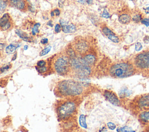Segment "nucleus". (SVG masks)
<instances>
[{
    "instance_id": "nucleus-32",
    "label": "nucleus",
    "mask_w": 149,
    "mask_h": 132,
    "mask_svg": "<svg viewBox=\"0 0 149 132\" xmlns=\"http://www.w3.org/2000/svg\"><path fill=\"white\" fill-rule=\"evenodd\" d=\"M141 23L142 24H144L146 27H148L149 26V19H147V18L143 19L141 20Z\"/></svg>"
},
{
    "instance_id": "nucleus-25",
    "label": "nucleus",
    "mask_w": 149,
    "mask_h": 132,
    "mask_svg": "<svg viewBox=\"0 0 149 132\" xmlns=\"http://www.w3.org/2000/svg\"><path fill=\"white\" fill-rule=\"evenodd\" d=\"M11 67V64H7L4 65H3L1 68H0V72L1 73H3L6 71H8L9 69H10Z\"/></svg>"
},
{
    "instance_id": "nucleus-26",
    "label": "nucleus",
    "mask_w": 149,
    "mask_h": 132,
    "mask_svg": "<svg viewBox=\"0 0 149 132\" xmlns=\"http://www.w3.org/2000/svg\"><path fill=\"white\" fill-rule=\"evenodd\" d=\"M6 7V3L3 0H0V13L3 12Z\"/></svg>"
},
{
    "instance_id": "nucleus-22",
    "label": "nucleus",
    "mask_w": 149,
    "mask_h": 132,
    "mask_svg": "<svg viewBox=\"0 0 149 132\" xmlns=\"http://www.w3.org/2000/svg\"><path fill=\"white\" fill-rule=\"evenodd\" d=\"M51 46H48L46 47H45L44 49H42L40 53V56H45L46 54H47L51 50Z\"/></svg>"
},
{
    "instance_id": "nucleus-11",
    "label": "nucleus",
    "mask_w": 149,
    "mask_h": 132,
    "mask_svg": "<svg viewBox=\"0 0 149 132\" xmlns=\"http://www.w3.org/2000/svg\"><path fill=\"white\" fill-rule=\"evenodd\" d=\"M102 32L107 36V37L114 43H118L119 42V38L115 35V34L108 28L104 27L102 28Z\"/></svg>"
},
{
    "instance_id": "nucleus-13",
    "label": "nucleus",
    "mask_w": 149,
    "mask_h": 132,
    "mask_svg": "<svg viewBox=\"0 0 149 132\" xmlns=\"http://www.w3.org/2000/svg\"><path fill=\"white\" fill-rule=\"evenodd\" d=\"M10 5L18 9H23L25 8L26 3L24 0H10Z\"/></svg>"
},
{
    "instance_id": "nucleus-12",
    "label": "nucleus",
    "mask_w": 149,
    "mask_h": 132,
    "mask_svg": "<svg viewBox=\"0 0 149 132\" xmlns=\"http://www.w3.org/2000/svg\"><path fill=\"white\" fill-rule=\"evenodd\" d=\"M82 58L84 60V61L90 67L91 65H93L97 61L96 56L94 54L91 53L84 54Z\"/></svg>"
},
{
    "instance_id": "nucleus-41",
    "label": "nucleus",
    "mask_w": 149,
    "mask_h": 132,
    "mask_svg": "<svg viewBox=\"0 0 149 132\" xmlns=\"http://www.w3.org/2000/svg\"><path fill=\"white\" fill-rule=\"evenodd\" d=\"M54 15H55V14H54V11H52V12H51V16L52 17H53V16H54Z\"/></svg>"
},
{
    "instance_id": "nucleus-27",
    "label": "nucleus",
    "mask_w": 149,
    "mask_h": 132,
    "mask_svg": "<svg viewBox=\"0 0 149 132\" xmlns=\"http://www.w3.org/2000/svg\"><path fill=\"white\" fill-rule=\"evenodd\" d=\"M107 126L108 127V128L110 130H114L116 129V125L115 124H114L113 123L111 122H108L107 124Z\"/></svg>"
},
{
    "instance_id": "nucleus-4",
    "label": "nucleus",
    "mask_w": 149,
    "mask_h": 132,
    "mask_svg": "<svg viewBox=\"0 0 149 132\" xmlns=\"http://www.w3.org/2000/svg\"><path fill=\"white\" fill-rule=\"evenodd\" d=\"M70 68L72 69L75 75L80 78L88 77L91 72V67L88 65L81 57L77 56L69 58Z\"/></svg>"
},
{
    "instance_id": "nucleus-20",
    "label": "nucleus",
    "mask_w": 149,
    "mask_h": 132,
    "mask_svg": "<svg viewBox=\"0 0 149 132\" xmlns=\"http://www.w3.org/2000/svg\"><path fill=\"white\" fill-rule=\"evenodd\" d=\"M131 93H132L131 91L128 90L127 88L125 87L120 90L119 96V97L123 98V97H127V96H130L131 94Z\"/></svg>"
},
{
    "instance_id": "nucleus-29",
    "label": "nucleus",
    "mask_w": 149,
    "mask_h": 132,
    "mask_svg": "<svg viewBox=\"0 0 149 132\" xmlns=\"http://www.w3.org/2000/svg\"><path fill=\"white\" fill-rule=\"evenodd\" d=\"M133 21H134V22H139L141 20V16L140 14H136L134 15L133 18H132Z\"/></svg>"
},
{
    "instance_id": "nucleus-3",
    "label": "nucleus",
    "mask_w": 149,
    "mask_h": 132,
    "mask_svg": "<svg viewBox=\"0 0 149 132\" xmlns=\"http://www.w3.org/2000/svg\"><path fill=\"white\" fill-rule=\"evenodd\" d=\"M135 68L133 64L128 62H120L113 64L109 68L111 76L116 78H124L134 74Z\"/></svg>"
},
{
    "instance_id": "nucleus-7",
    "label": "nucleus",
    "mask_w": 149,
    "mask_h": 132,
    "mask_svg": "<svg viewBox=\"0 0 149 132\" xmlns=\"http://www.w3.org/2000/svg\"><path fill=\"white\" fill-rule=\"evenodd\" d=\"M134 104L136 108L141 112L149 110V95L144 94L137 97Z\"/></svg>"
},
{
    "instance_id": "nucleus-38",
    "label": "nucleus",
    "mask_w": 149,
    "mask_h": 132,
    "mask_svg": "<svg viewBox=\"0 0 149 132\" xmlns=\"http://www.w3.org/2000/svg\"><path fill=\"white\" fill-rule=\"evenodd\" d=\"M86 2L88 5H91V4L93 3V0H86Z\"/></svg>"
},
{
    "instance_id": "nucleus-10",
    "label": "nucleus",
    "mask_w": 149,
    "mask_h": 132,
    "mask_svg": "<svg viewBox=\"0 0 149 132\" xmlns=\"http://www.w3.org/2000/svg\"><path fill=\"white\" fill-rule=\"evenodd\" d=\"M10 16L8 13H4L0 18V28L3 30H7L10 27Z\"/></svg>"
},
{
    "instance_id": "nucleus-9",
    "label": "nucleus",
    "mask_w": 149,
    "mask_h": 132,
    "mask_svg": "<svg viewBox=\"0 0 149 132\" xmlns=\"http://www.w3.org/2000/svg\"><path fill=\"white\" fill-rule=\"evenodd\" d=\"M89 45L88 43L84 40L77 41L74 44V51L79 54L82 55L85 54L88 50Z\"/></svg>"
},
{
    "instance_id": "nucleus-37",
    "label": "nucleus",
    "mask_w": 149,
    "mask_h": 132,
    "mask_svg": "<svg viewBox=\"0 0 149 132\" xmlns=\"http://www.w3.org/2000/svg\"><path fill=\"white\" fill-rule=\"evenodd\" d=\"M5 47V44L3 43H0V50H2Z\"/></svg>"
},
{
    "instance_id": "nucleus-42",
    "label": "nucleus",
    "mask_w": 149,
    "mask_h": 132,
    "mask_svg": "<svg viewBox=\"0 0 149 132\" xmlns=\"http://www.w3.org/2000/svg\"><path fill=\"white\" fill-rule=\"evenodd\" d=\"M147 132H149V128H148V129L147 130Z\"/></svg>"
},
{
    "instance_id": "nucleus-39",
    "label": "nucleus",
    "mask_w": 149,
    "mask_h": 132,
    "mask_svg": "<svg viewBox=\"0 0 149 132\" xmlns=\"http://www.w3.org/2000/svg\"><path fill=\"white\" fill-rule=\"evenodd\" d=\"M28 48H29L28 45H24V47H23V50H26L28 49Z\"/></svg>"
},
{
    "instance_id": "nucleus-17",
    "label": "nucleus",
    "mask_w": 149,
    "mask_h": 132,
    "mask_svg": "<svg viewBox=\"0 0 149 132\" xmlns=\"http://www.w3.org/2000/svg\"><path fill=\"white\" fill-rule=\"evenodd\" d=\"M130 16L127 14H122L119 17V21L122 24H127L130 21Z\"/></svg>"
},
{
    "instance_id": "nucleus-33",
    "label": "nucleus",
    "mask_w": 149,
    "mask_h": 132,
    "mask_svg": "<svg viewBox=\"0 0 149 132\" xmlns=\"http://www.w3.org/2000/svg\"><path fill=\"white\" fill-rule=\"evenodd\" d=\"M61 30H62L61 25L59 24H56L55 26V32L56 33H58V32H61Z\"/></svg>"
},
{
    "instance_id": "nucleus-14",
    "label": "nucleus",
    "mask_w": 149,
    "mask_h": 132,
    "mask_svg": "<svg viewBox=\"0 0 149 132\" xmlns=\"http://www.w3.org/2000/svg\"><path fill=\"white\" fill-rule=\"evenodd\" d=\"M61 27H62L63 32L65 33H73L76 30V26L73 24H67Z\"/></svg>"
},
{
    "instance_id": "nucleus-19",
    "label": "nucleus",
    "mask_w": 149,
    "mask_h": 132,
    "mask_svg": "<svg viewBox=\"0 0 149 132\" xmlns=\"http://www.w3.org/2000/svg\"><path fill=\"white\" fill-rule=\"evenodd\" d=\"M19 47V46H16L13 44H10L7 46L5 48V52L8 54H12L14 53L16 50V49Z\"/></svg>"
},
{
    "instance_id": "nucleus-40",
    "label": "nucleus",
    "mask_w": 149,
    "mask_h": 132,
    "mask_svg": "<svg viewBox=\"0 0 149 132\" xmlns=\"http://www.w3.org/2000/svg\"><path fill=\"white\" fill-rule=\"evenodd\" d=\"M77 1L82 3H84V2H85V0H77Z\"/></svg>"
},
{
    "instance_id": "nucleus-6",
    "label": "nucleus",
    "mask_w": 149,
    "mask_h": 132,
    "mask_svg": "<svg viewBox=\"0 0 149 132\" xmlns=\"http://www.w3.org/2000/svg\"><path fill=\"white\" fill-rule=\"evenodd\" d=\"M134 65L140 69H149V51L141 53L136 56Z\"/></svg>"
},
{
    "instance_id": "nucleus-28",
    "label": "nucleus",
    "mask_w": 149,
    "mask_h": 132,
    "mask_svg": "<svg viewBox=\"0 0 149 132\" xmlns=\"http://www.w3.org/2000/svg\"><path fill=\"white\" fill-rule=\"evenodd\" d=\"M47 63L45 61L42 60H40L37 63V66L39 67H44L46 66Z\"/></svg>"
},
{
    "instance_id": "nucleus-36",
    "label": "nucleus",
    "mask_w": 149,
    "mask_h": 132,
    "mask_svg": "<svg viewBox=\"0 0 149 132\" xmlns=\"http://www.w3.org/2000/svg\"><path fill=\"white\" fill-rule=\"evenodd\" d=\"M47 25H49V27H53L52 21L51 20L49 21L47 23Z\"/></svg>"
},
{
    "instance_id": "nucleus-2",
    "label": "nucleus",
    "mask_w": 149,
    "mask_h": 132,
    "mask_svg": "<svg viewBox=\"0 0 149 132\" xmlns=\"http://www.w3.org/2000/svg\"><path fill=\"white\" fill-rule=\"evenodd\" d=\"M55 91L56 94L62 98L79 97L84 92V86L79 82L67 79L59 82Z\"/></svg>"
},
{
    "instance_id": "nucleus-30",
    "label": "nucleus",
    "mask_w": 149,
    "mask_h": 132,
    "mask_svg": "<svg viewBox=\"0 0 149 132\" xmlns=\"http://www.w3.org/2000/svg\"><path fill=\"white\" fill-rule=\"evenodd\" d=\"M101 16L104 18H109L110 17V14L106 9H104L103 12L102 13Z\"/></svg>"
},
{
    "instance_id": "nucleus-1",
    "label": "nucleus",
    "mask_w": 149,
    "mask_h": 132,
    "mask_svg": "<svg viewBox=\"0 0 149 132\" xmlns=\"http://www.w3.org/2000/svg\"><path fill=\"white\" fill-rule=\"evenodd\" d=\"M79 98H63L57 102L55 112L59 121L66 123L74 120L80 104Z\"/></svg>"
},
{
    "instance_id": "nucleus-5",
    "label": "nucleus",
    "mask_w": 149,
    "mask_h": 132,
    "mask_svg": "<svg viewBox=\"0 0 149 132\" xmlns=\"http://www.w3.org/2000/svg\"><path fill=\"white\" fill-rule=\"evenodd\" d=\"M55 72L60 75H66L70 71V67L68 56H61L58 57L54 63Z\"/></svg>"
},
{
    "instance_id": "nucleus-15",
    "label": "nucleus",
    "mask_w": 149,
    "mask_h": 132,
    "mask_svg": "<svg viewBox=\"0 0 149 132\" xmlns=\"http://www.w3.org/2000/svg\"><path fill=\"white\" fill-rule=\"evenodd\" d=\"M139 119L144 123H149V110L141 111L139 114Z\"/></svg>"
},
{
    "instance_id": "nucleus-18",
    "label": "nucleus",
    "mask_w": 149,
    "mask_h": 132,
    "mask_svg": "<svg viewBox=\"0 0 149 132\" xmlns=\"http://www.w3.org/2000/svg\"><path fill=\"white\" fill-rule=\"evenodd\" d=\"M79 123L80 126L84 129L87 128V124L86 123V116L84 114H81L79 118Z\"/></svg>"
},
{
    "instance_id": "nucleus-35",
    "label": "nucleus",
    "mask_w": 149,
    "mask_h": 132,
    "mask_svg": "<svg viewBox=\"0 0 149 132\" xmlns=\"http://www.w3.org/2000/svg\"><path fill=\"white\" fill-rule=\"evenodd\" d=\"M54 14L56 15V16H59L60 14V10L58 9H56L54 10Z\"/></svg>"
},
{
    "instance_id": "nucleus-8",
    "label": "nucleus",
    "mask_w": 149,
    "mask_h": 132,
    "mask_svg": "<svg viewBox=\"0 0 149 132\" xmlns=\"http://www.w3.org/2000/svg\"><path fill=\"white\" fill-rule=\"evenodd\" d=\"M103 96L104 98L112 105L115 106H120V100L113 91L109 90H105L104 91Z\"/></svg>"
},
{
    "instance_id": "nucleus-23",
    "label": "nucleus",
    "mask_w": 149,
    "mask_h": 132,
    "mask_svg": "<svg viewBox=\"0 0 149 132\" xmlns=\"http://www.w3.org/2000/svg\"><path fill=\"white\" fill-rule=\"evenodd\" d=\"M40 26V24L39 23H37L34 25L31 31V33L33 35H36V34L38 32V28Z\"/></svg>"
},
{
    "instance_id": "nucleus-16",
    "label": "nucleus",
    "mask_w": 149,
    "mask_h": 132,
    "mask_svg": "<svg viewBox=\"0 0 149 132\" xmlns=\"http://www.w3.org/2000/svg\"><path fill=\"white\" fill-rule=\"evenodd\" d=\"M16 34L17 35V36L23 39V41L26 42H31V38L24 32L20 30H16Z\"/></svg>"
},
{
    "instance_id": "nucleus-34",
    "label": "nucleus",
    "mask_w": 149,
    "mask_h": 132,
    "mask_svg": "<svg viewBox=\"0 0 149 132\" xmlns=\"http://www.w3.org/2000/svg\"><path fill=\"white\" fill-rule=\"evenodd\" d=\"M48 40L47 38H43L41 40V43L43 45L47 44L48 43Z\"/></svg>"
},
{
    "instance_id": "nucleus-21",
    "label": "nucleus",
    "mask_w": 149,
    "mask_h": 132,
    "mask_svg": "<svg viewBox=\"0 0 149 132\" xmlns=\"http://www.w3.org/2000/svg\"><path fill=\"white\" fill-rule=\"evenodd\" d=\"M117 132H135L131 127L128 126H123V127H119L116 129Z\"/></svg>"
},
{
    "instance_id": "nucleus-24",
    "label": "nucleus",
    "mask_w": 149,
    "mask_h": 132,
    "mask_svg": "<svg viewBox=\"0 0 149 132\" xmlns=\"http://www.w3.org/2000/svg\"><path fill=\"white\" fill-rule=\"evenodd\" d=\"M37 71L40 73V74H43V73H45L48 70V68L46 66H44V67H35Z\"/></svg>"
},
{
    "instance_id": "nucleus-31",
    "label": "nucleus",
    "mask_w": 149,
    "mask_h": 132,
    "mask_svg": "<svg viewBox=\"0 0 149 132\" xmlns=\"http://www.w3.org/2000/svg\"><path fill=\"white\" fill-rule=\"evenodd\" d=\"M143 48V46L141 44V43L140 42H137L135 44V50L136 51H140L141 50V49Z\"/></svg>"
}]
</instances>
